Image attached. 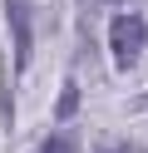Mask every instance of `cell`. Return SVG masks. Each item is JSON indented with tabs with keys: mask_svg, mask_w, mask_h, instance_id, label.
Segmentation results:
<instances>
[{
	"mask_svg": "<svg viewBox=\"0 0 148 153\" xmlns=\"http://www.w3.org/2000/svg\"><path fill=\"white\" fill-rule=\"evenodd\" d=\"M10 5V35H15V64H30V0H5Z\"/></svg>",
	"mask_w": 148,
	"mask_h": 153,
	"instance_id": "obj_2",
	"label": "cell"
},
{
	"mask_svg": "<svg viewBox=\"0 0 148 153\" xmlns=\"http://www.w3.org/2000/svg\"><path fill=\"white\" fill-rule=\"evenodd\" d=\"M109 45H114V64L128 69V64H138V54H143V45H148V25L138 20V15H114Z\"/></svg>",
	"mask_w": 148,
	"mask_h": 153,
	"instance_id": "obj_1",
	"label": "cell"
},
{
	"mask_svg": "<svg viewBox=\"0 0 148 153\" xmlns=\"http://www.w3.org/2000/svg\"><path fill=\"white\" fill-rule=\"evenodd\" d=\"M74 114H79V84H64V89H59V99H54V119L69 123Z\"/></svg>",
	"mask_w": 148,
	"mask_h": 153,
	"instance_id": "obj_3",
	"label": "cell"
},
{
	"mask_svg": "<svg viewBox=\"0 0 148 153\" xmlns=\"http://www.w3.org/2000/svg\"><path fill=\"white\" fill-rule=\"evenodd\" d=\"M45 153H74V143H69V138H49V148Z\"/></svg>",
	"mask_w": 148,
	"mask_h": 153,
	"instance_id": "obj_4",
	"label": "cell"
}]
</instances>
